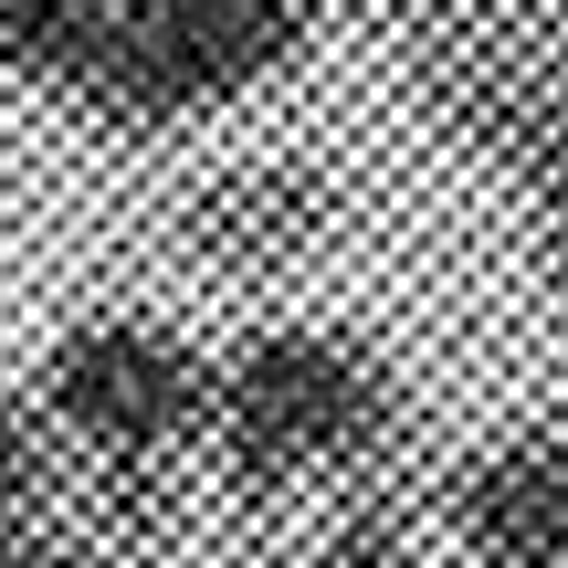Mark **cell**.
<instances>
[{"instance_id": "cell-3", "label": "cell", "mask_w": 568, "mask_h": 568, "mask_svg": "<svg viewBox=\"0 0 568 568\" xmlns=\"http://www.w3.org/2000/svg\"><path fill=\"white\" fill-rule=\"evenodd\" d=\"M453 516L485 548V568H568V453L506 443L453 485Z\"/></svg>"}, {"instance_id": "cell-7", "label": "cell", "mask_w": 568, "mask_h": 568, "mask_svg": "<svg viewBox=\"0 0 568 568\" xmlns=\"http://www.w3.org/2000/svg\"><path fill=\"white\" fill-rule=\"evenodd\" d=\"M326 568H400V548H389L379 527H358V537H337V548H326Z\"/></svg>"}, {"instance_id": "cell-1", "label": "cell", "mask_w": 568, "mask_h": 568, "mask_svg": "<svg viewBox=\"0 0 568 568\" xmlns=\"http://www.w3.org/2000/svg\"><path fill=\"white\" fill-rule=\"evenodd\" d=\"M379 422H389L379 368H368L358 347H337V337H305V326L243 347L232 379H222V453H232V474H243L253 495L284 485V474H305V464L358 453Z\"/></svg>"}, {"instance_id": "cell-4", "label": "cell", "mask_w": 568, "mask_h": 568, "mask_svg": "<svg viewBox=\"0 0 568 568\" xmlns=\"http://www.w3.org/2000/svg\"><path fill=\"white\" fill-rule=\"evenodd\" d=\"M326 222H337V190H326L316 169H232V180H211L201 201L180 211V232L211 264H284V253H305Z\"/></svg>"}, {"instance_id": "cell-2", "label": "cell", "mask_w": 568, "mask_h": 568, "mask_svg": "<svg viewBox=\"0 0 568 568\" xmlns=\"http://www.w3.org/2000/svg\"><path fill=\"white\" fill-rule=\"evenodd\" d=\"M42 400L105 453V464H159L169 443H190L211 410V368L159 326H84L53 347Z\"/></svg>"}, {"instance_id": "cell-6", "label": "cell", "mask_w": 568, "mask_h": 568, "mask_svg": "<svg viewBox=\"0 0 568 568\" xmlns=\"http://www.w3.org/2000/svg\"><path fill=\"white\" fill-rule=\"evenodd\" d=\"M53 495V432L32 400H0V548H21V516Z\"/></svg>"}, {"instance_id": "cell-5", "label": "cell", "mask_w": 568, "mask_h": 568, "mask_svg": "<svg viewBox=\"0 0 568 568\" xmlns=\"http://www.w3.org/2000/svg\"><path fill=\"white\" fill-rule=\"evenodd\" d=\"M116 42V0H0V63L42 84H95Z\"/></svg>"}, {"instance_id": "cell-8", "label": "cell", "mask_w": 568, "mask_h": 568, "mask_svg": "<svg viewBox=\"0 0 568 568\" xmlns=\"http://www.w3.org/2000/svg\"><path fill=\"white\" fill-rule=\"evenodd\" d=\"M0 568H84V558H42V548H0Z\"/></svg>"}]
</instances>
